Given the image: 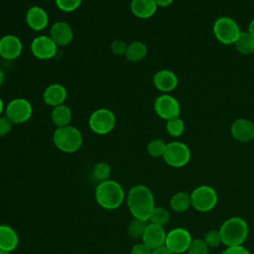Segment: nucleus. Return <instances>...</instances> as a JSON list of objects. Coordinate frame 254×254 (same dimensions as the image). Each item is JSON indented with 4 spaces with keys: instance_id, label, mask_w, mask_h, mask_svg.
I'll return each instance as SVG.
<instances>
[{
    "instance_id": "nucleus-1",
    "label": "nucleus",
    "mask_w": 254,
    "mask_h": 254,
    "mask_svg": "<svg viewBox=\"0 0 254 254\" xmlns=\"http://www.w3.org/2000/svg\"><path fill=\"white\" fill-rule=\"evenodd\" d=\"M127 206L134 218L148 221L155 207V197L152 190L144 185L134 186L128 191Z\"/></svg>"
},
{
    "instance_id": "nucleus-2",
    "label": "nucleus",
    "mask_w": 254,
    "mask_h": 254,
    "mask_svg": "<svg viewBox=\"0 0 254 254\" xmlns=\"http://www.w3.org/2000/svg\"><path fill=\"white\" fill-rule=\"evenodd\" d=\"M124 196L125 193L122 186L113 180L100 182L95 189V199L97 203L102 208L108 210L118 208L123 203Z\"/></svg>"
},
{
    "instance_id": "nucleus-3",
    "label": "nucleus",
    "mask_w": 254,
    "mask_h": 254,
    "mask_svg": "<svg viewBox=\"0 0 254 254\" xmlns=\"http://www.w3.org/2000/svg\"><path fill=\"white\" fill-rule=\"evenodd\" d=\"M249 232L247 222L241 217H230L219 228L222 244L227 247L240 246L247 239Z\"/></svg>"
},
{
    "instance_id": "nucleus-4",
    "label": "nucleus",
    "mask_w": 254,
    "mask_h": 254,
    "mask_svg": "<svg viewBox=\"0 0 254 254\" xmlns=\"http://www.w3.org/2000/svg\"><path fill=\"white\" fill-rule=\"evenodd\" d=\"M55 146L64 153H74L82 145L81 132L72 125L57 127L53 134Z\"/></svg>"
},
{
    "instance_id": "nucleus-5",
    "label": "nucleus",
    "mask_w": 254,
    "mask_h": 254,
    "mask_svg": "<svg viewBox=\"0 0 254 254\" xmlns=\"http://www.w3.org/2000/svg\"><path fill=\"white\" fill-rule=\"evenodd\" d=\"M217 192L209 186H199L190 193L191 206L200 212H206L213 209L217 203Z\"/></svg>"
},
{
    "instance_id": "nucleus-6",
    "label": "nucleus",
    "mask_w": 254,
    "mask_h": 254,
    "mask_svg": "<svg viewBox=\"0 0 254 254\" xmlns=\"http://www.w3.org/2000/svg\"><path fill=\"white\" fill-rule=\"evenodd\" d=\"M116 125L115 114L107 108H99L94 110L88 119L90 130L98 135L110 133Z\"/></svg>"
},
{
    "instance_id": "nucleus-7",
    "label": "nucleus",
    "mask_w": 254,
    "mask_h": 254,
    "mask_svg": "<svg viewBox=\"0 0 254 254\" xmlns=\"http://www.w3.org/2000/svg\"><path fill=\"white\" fill-rule=\"evenodd\" d=\"M240 32L238 24L229 17L218 18L213 25L214 36L224 45L234 44Z\"/></svg>"
},
{
    "instance_id": "nucleus-8",
    "label": "nucleus",
    "mask_w": 254,
    "mask_h": 254,
    "mask_svg": "<svg viewBox=\"0 0 254 254\" xmlns=\"http://www.w3.org/2000/svg\"><path fill=\"white\" fill-rule=\"evenodd\" d=\"M33 113V106L26 98H14L5 107V116L13 124H22L27 122Z\"/></svg>"
},
{
    "instance_id": "nucleus-9",
    "label": "nucleus",
    "mask_w": 254,
    "mask_h": 254,
    "mask_svg": "<svg viewBox=\"0 0 254 254\" xmlns=\"http://www.w3.org/2000/svg\"><path fill=\"white\" fill-rule=\"evenodd\" d=\"M163 158L169 166L181 168L189 163L190 151V148L182 142H171L167 144Z\"/></svg>"
},
{
    "instance_id": "nucleus-10",
    "label": "nucleus",
    "mask_w": 254,
    "mask_h": 254,
    "mask_svg": "<svg viewBox=\"0 0 254 254\" xmlns=\"http://www.w3.org/2000/svg\"><path fill=\"white\" fill-rule=\"evenodd\" d=\"M191 240V235L187 229L177 227L167 233L165 246L175 254H181L188 251Z\"/></svg>"
},
{
    "instance_id": "nucleus-11",
    "label": "nucleus",
    "mask_w": 254,
    "mask_h": 254,
    "mask_svg": "<svg viewBox=\"0 0 254 254\" xmlns=\"http://www.w3.org/2000/svg\"><path fill=\"white\" fill-rule=\"evenodd\" d=\"M154 109L159 117L167 121L179 117L181 112L179 101L169 94H162L158 96L154 102Z\"/></svg>"
},
{
    "instance_id": "nucleus-12",
    "label": "nucleus",
    "mask_w": 254,
    "mask_h": 254,
    "mask_svg": "<svg viewBox=\"0 0 254 254\" xmlns=\"http://www.w3.org/2000/svg\"><path fill=\"white\" fill-rule=\"evenodd\" d=\"M31 53L39 60H51L58 51V46L50 36L42 35L33 39L31 43Z\"/></svg>"
},
{
    "instance_id": "nucleus-13",
    "label": "nucleus",
    "mask_w": 254,
    "mask_h": 254,
    "mask_svg": "<svg viewBox=\"0 0 254 254\" xmlns=\"http://www.w3.org/2000/svg\"><path fill=\"white\" fill-rule=\"evenodd\" d=\"M23 51L22 41L15 35H5L0 39V57L13 61L20 57Z\"/></svg>"
},
{
    "instance_id": "nucleus-14",
    "label": "nucleus",
    "mask_w": 254,
    "mask_h": 254,
    "mask_svg": "<svg viewBox=\"0 0 254 254\" xmlns=\"http://www.w3.org/2000/svg\"><path fill=\"white\" fill-rule=\"evenodd\" d=\"M166 236L167 233L163 226L149 223L144 232L142 240L143 243H145L148 247H150L152 250H155L157 248L165 246Z\"/></svg>"
},
{
    "instance_id": "nucleus-15",
    "label": "nucleus",
    "mask_w": 254,
    "mask_h": 254,
    "mask_svg": "<svg viewBox=\"0 0 254 254\" xmlns=\"http://www.w3.org/2000/svg\"><path fill=\"white\" fill-rule=\"evenodd\" d=\"M50 37L58 47H65L72 41L73 32L69 24L64 21H58L52 25Z\"/></svg>"
},
{
    "instance_id": "nucleus-16",
    "label": "nucleus",
    "mask_w": 254,
    "mask_h": 254,
    "mask_svg": "<svg viewBox=\"0 0 254 254\" xmlns=\"http://www.w3.org/2000/svg\"><path fill=\"white\" fill-rule=\"evenodd\" d=\"M26 23L31 30L36 32L42 31L49 24L48 13L40 6H32L26 13Z\"/></svg>"
},
{
    "instance_id": "nucleus-17",
    "label": "nucleus",
    "mask_w": 254,
    "mask_h": 254,
    "mask_svg": "<svg viewBox=\"0 0 254 254\" xmlns=\"http://www.w3.org/2000/svg\"><path fill=\"white\" fill-rule=\"evenodd\" d=\"M231 134L239 142H250L254 139V123L245 118L237 119L231 125Z\"/></svg>"
},
{
    "instance_id": "nucleus-18",
    "label": "nucleus",
    "mask_w": 254,
    "mask_h": 254,
    "mask_svg": "<svg viewBox=\"0 0 254 254\" xmlns=\"http://www.w3.org/2000/svg\"><path fill=\"white\" fill-rule=\"evenodd\" d=\"M67 97L66 88L61 83H52L46 87L43 93L44 102L53 108L64 104Z\"/></svg>"
},
{
    "instance_id": "nucleus-19",
    "label": "nucleus",
    "mask_w": 254,
    "mask_h": 254,
    "mask_svg": "<svg viewBox=\"0 0 254 254\" xmlns=\"http://www.w3.org/2000/svg\"><path fill=\"white\" fill-rule=\"evenodd\" d=\"M153 82L156 88L160 91L169 92L177 87L178 77L173 71L169 69H162L155 73L153 77Z\"/></svg>"
},
{
    "instance_id": "nucleus-20",
    "label": "nucleus",
    "mask_w": 254,
    "mask_h": 254,
    "mask_svg": "<svg viewBox=\"0 0 254 254\" xmlns=\"http://www.w3.org/2000/svg\"><path fill=\"white\" fill-rule=\"evenodd\" d=\"M157 8L155 0H132L130 3L132 14L140 19L152 17L156 13Z\"/></svg>"
},
{
    "instance_id": "nucleus-21",
    "label": "nucleus",
    "mask_w": 254,
    "mask_h": 254,
    "mask_svg": "<svg viewBox=\"0 0 254 254\" xmlns=\"http://www.w3.org/2000/svg\"><path fill=\"white\" fill-rule=\"evenodd\" d=\"M19 237L14 228L6 224H0V250L11 252L17 248Z\"/></svg>"
},
{
    "instance_id": "nucleus-22",
    "label": "nucleus",
    "mask_w": 254,
    "mask_h": 254,
    "mask_svg": "<svg viewBox=\"0 0 254 254\" xmlns=\"http://www.w3.org/2000/svg\"><path fill=\"white\" fill-rule=\"evenodd\" d=\"M51 119L56 127H64L69 125L72 119L71 109L64 104L56 106L52 110Z\"/></svg>"
},
{
    "instance_id": "nucleus-23",
    "label": "nucleus",
    "mask_w": 254,
    "mask_h": 254,
    "mask_svg": "<svg viewBox=\"0 0 254 254\" xmlns=\"http://www.w3.org/2000/svg\"><path fill=\"white\" fill-rule=\"evenodd\" d=\"M147 52H148V49L144 43L135 41L128 45L125 57L129 62L136 63V62L142 61L146 57Z\"/></svg>"
},
{
    "instance_id": "nucleus-24",
    "label": "nucleus",
    "mask_w": 254,
    "mask_h": 254,
    "mask_svg": "<svg viewBox=\"0 0 254 254\" xmlns=\"http://www.w3.org/2000/svg\"><path fill=\"white\" fill-rule=\"evenodd\" d=\"M171 207L176 212H184L191 206L190 194L186 191H179L175 193L170 200Z\"/></svg>"
},
{
    "instance_id": "nucleus-25",
    "label": "nucleus",
    "mask_w": 254,
    "mask_h": 254,
    "mask_svg": "<svg viewBox=\"0 0 254 254\" xmlns=\"http://www.w3.org/2000/svg\"><path fill=\"white\" fill-rule=\"evenodd\" d=\"M234 45L238 52L243 55H248L254 52V38L248 32H240Z\"/></svg>"
},
{
    "instance_id": "nucleus-26",
    "label": "nucleus",
    "mask_w": 254,
    "mask_h": 254,
    "mask_svg": "<svg viewBox=\"0 0 254 254\" xmlns=\"http://www.w3.org/2000/svg\"><path fill=\"white\" fill-rule=\"evenodd\" d=\"M170 219H171L170 212L165 207H162V206H155L149 217V220L151 221V223L158 224L163 227L170 222Z\"/></svg>"
},
{
    "instance_id": "nucleus-27",
    "label": "nucleus",
    "mask_w": 254,
    "mask_h": 254,
    "mask_svg": "<svg viewBox=\"0 0 254 254\" xmlns=\"http://www.w3.org/2000/svg\"><path fill=\"white\" fill-rule=\"evenodd\" d=\"M148 224L149 223H147V220L134 218L128 224V228H127L128 234L133 238H142Z\"/></svg>"
},
{
    "instance_id": "nucleus-28",
    "label": "nucleus",
    "mask_w": 254,
    "mask_h": 254,
    "mask_svg": "<svg viewBox=\"0 0 254 254\" xmlns=\"http://www.w3.org/2000/svg\"><path fill=\"white\" fill-rule=\"evenodd\" d=\"M167 144L161 139H153L147 145V151L151 157H163Z\"/></svg>"
},
{
    "instance_id": "nucleus-29",
    "label": "nucleus",
    "mask_w": 254,
    "mask_h": 254,
    "mask_svg": "<svg viewBox=\"0 0 254 254\" xmlns=\"http://www.w3.org/2000/svg\"><path fill=\"white\" fill-rule=\"evenodd\" d=\"M167 132L173 137H179L185 130V124L180 117H176L167 121L166 124Z\"/></svg>"
},
{
    "instance_id": "nucleus-30",
    "label": "nucleus",
    "mask_w": 254,
    "mask_h": 254,
    "mask_svg": "<svg viewBox=\"0 0 254 254\" xmlns=\"http://www.w3.org/2000/svg\"><path fill=\"white\" fill-rule=\"evenodd\" d=\"M92 174L97 181L103 182V181L109 180V177L111 174V168L107 163L100 162L94 166Z\"/></svg>"
},
{
    "instance_id": "nucleus-31",
    "label": "nucleus",
    "mask_w": 254,
    "mask_h": 254,
    "mask_svg": "<svg viewBox=\"0 0 254 254\" xmlns=\"http://www.w3.org/2000/svg\"><path fill=\"white\" fill-rule=\"evenodd\" d=\"M187 252L188 254H208V246L203 239H192Z\"/></svg>"
},
{
    "instance_id": "nucleus-32",
    "label": "nucleus",
    "mask_w": 254,
    "mask_h": 254,
    "mask_svg": "<svg viewBox=\"0 0 254 254\" xmlns=\"http://www.w3.org/2000/svg\"><path fill=\"white\" fill-rule=\"evenodd\" d=\"M203 241L208 246V248H215L218 247L221 243V235L219 230H209L203 236Z\"/></svg>"
},
{
    "instance_id": "nucleus-33",
    "label": "nucleus",
    "mask_w": 254,
    "mask_h": 254,
    "mask_svg": "<svg viewBox=\"0 0 254 254\" xmlns=\"http://www.w3.org/2000/svg\"><path fill=\"white\" fill-rule=\"evenodd\" d=\"M57 7L63 12L75 11L81 4L82 0H55Z\"/></svg>"
},
{
    "instance_id": "nucleus-34",
    "label": "nucleus",
    "mask_w": 254,
    "mask_h": 254,
    "mask_svg": "<svg viewBox=\"0 0 254 254\" xmlns=\"http://www.w3.org/2000/svg\"><path fill=\"white\" fill-rule=\"evenodd\" d=\"M128 45L123 40H115L111 44V52L116 56H125Z\"/></svg>"
},
{
    "instance_id": "nucleus-35",
    "label": "nucleus",
    "mask_w": 254,
    "mask_h": 254,
    "mask_svg": "<svg viewBox=\"0 0 254 254\" xmlns=\"http://www.w3.org/2000/svg\"><path fill=\"white\" fill-rule=\"evenodd\" d=\"M13 123L6 116H0V136H6L12 130Z\"/></svg>"
},
{
    "instance_id": "nucleus-36",
    "label": "nucleus",
    "mask_w": 254,
    "mask_h": 254,
    "mask_svg": "<svg viewBox=\"0 0 254 254\" xmlns=\"http://www.w3.org/2000/svg\"><path fill=\"white\" fill-rule=\"evenodd\" d=\"M153 250L145 243H137L131 249V254H152Z\"/></svg>"
},
{
    "instance_id": "nucleus-37",
    "label": "nucleus",
    "mask_w": 254,
    "mask_h": 254,
    "mask_svg": "<svg viewBox=\"0 0 254 254\" xmlns=\"http://www.w3.org/2000/svg\"><path fill=\"white\" fill-rule=\"evenodd\" d=\"M221 254H251V253L244 246L240 245V246L227 247Z\"/></svg>"
},
{
    "instance_id": "nucleus-38",
    "label": "nucleus",
    "mask_w": 254,
    "mask_h": 254,
    "mask_svg": "<svg viewBox=\"0 0 254 254\" xmlns=\"http://www.w3.org/2000/svg\"><path fill=\"white\" fill-rule=\"evenodd\" d=\"M152 254H175V253L172 252L170 249H168L166 246H163V247L153 250Z\"/></svg>"
},
{
    "instance_id": "nucleus-39",
    "label": "nucleus",
    "mask_w": 254,
    "mask_h": 254,
    "mask_svg": "<svg viewBox=\"0 0 254 254\" xmlns=\"http://www.w3.org/2000/svg\"><path fill=\"white\" fill-rule=\"evenodd\" d=\"M174 0H155L157 6L159 7H167L173 3Z\"/></svg>"
},
{
    "instance_id": "nucleus-40",
    "label": "nucleus",
    "mask_w": 254,
    "mask_h": 254,
    "mask_svg": "<svg viewBox=\"0 0 254 254\" xmlns=\"http://www.w3.org/2000/svg\"><path fill=\"white\" fill-rule=\"evenodd\" d=\"M248 33L254 38V20L251 21V23L249 24V29H248Z\"/></svg>"
},
{
    "instance_id": "nucleus-41",
    "label": "nucleus",
    "mask_w": 254,
    "mask_h": 254,
    "mask_svg": "<svg viewBox=\"0 0 254 254\" xmlns=\"http://www.w3.org/2000/svg\"><path fill=\"white\" fill-rule=\"evenodd\" d=\"M3 111H4V103H3V100H2V98L0 97V116L2 115Z\"/></svg>"
},
{
    "instance_id": "nucleus-42",
    "label": "nucleus",
    "mask_w": 254,
    "mask_h": 254,
    "mask_svg": "<svg viewBox=\"0 0 254 254\" xmlns=\"http://www.w3.org/2000/svg\"><path fill=\"white\" fill-rule=\"evenodd\" d=\"M3 81H4V73H3L2 69L0 68V87H1V85L3 83Z\"/></svg>"
},
{
    "instance_id": "nucleus-43",
    "label": "nucleus",
    "mask_w": 254,
    "mask_h": 254,
    "mask_svg": "<svg viewBox=\"0 0 254 254\" xmlns=\"http://www.w3.org/2000/svg\"><path fill=\"white\" fill-rule=\"evenodd\" d=\"M0 254H10V252L4 251V250H0Z\"/></svg>"
},
{
    "instance_id": "nucleus-44",
    "label": "nucleus",
    "mask_w": 254,
    "mask_h": 254,
    "mask_svg": "<svg viewBox=\"0 0 254 254\" xmlns=\"http://www.w3.org/2000/svg\"><path fill=\"white\" fill-rule=\"evenodd\" d=\"M253 54H254V52H253Z\"/></svg>"
}]
</instances>
